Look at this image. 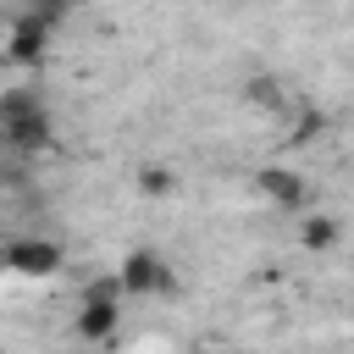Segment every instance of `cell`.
Wrapping results in <instances>:
<instances>
[{
  "instance_id": "obj_1",
  "label": "cell",
  "mask_w": 354,
  "mask_h": 354,
  "mask_svg": "<svg viewBox=\"0 0 354 354\" xmlns=\"http://www.w3.org/2000/svg\"><path fill=\"white\" fill-rule=\"evenodd\" d=\"M66 266V249L55 243V238H11L6 243V271H17V277H55Z\"/></svg>"
},
{
  "instance_id": "obj_2",
  "label": "cell",
  "mask_w": 354,
  "mask_h": 354,
  "mask_svg": "<svg viewBox=\"0 0 354 354\" xmlns=\"http://www.w3.org/2000/svg\"><path fill=\"white\" fill-rule=\"evenodd\" d=\"M44 50H50V28L22 6V11L6 22V61H11V66H44Z\"/></svg>"
},
{
  "instance_id": "obj_3",
  "label": "cell",
  "mask_w": 354,
  "mask_h": 354,
  "mask_svg": "<svg viewBox=\"0 0 354 354\" xmlns=\"http://www.w3.org/2000/svg\"><path fill=\"white\" fill-rule=\"evenodd\" d=\"M166 260L155 254V249H127L122 254V266H116V277H122V288L133 293V299H144V293H160L166 288Z\"/></svg>"
},
{
  "instance_id": "obj_4",
  "label": "cell",
  "mask_w": 354,
  "mask_h": 354,
  "mask_svg": "<svg viewBox=\"0 0 354 354\" xmlns=\"http://www.w3.org/2000/svg\"><path fill=\"white\" fill-rule=\"evenodd\" d=\"M254 188H260L271 205H282V210H304V205H310V183H304L293 166H260V171H254Z\"/></svg>"
},
{
  "instance_id": "obj_5",
  "label": "cell",
  "mask_w": 354,
  "mask_h": 354,
  "mask_svg": "<svg viewBox=\"0 0 354 354\" xmlns=\"http://www.w3.org/2000/svg\"><path fill=\"white\" fill-rule=\"evenodd\" d=\"M0 138H6V149H17V155H39V149H50V111H39V116H22V122H6L0 127Z\"/></svg>"
},
{
  "instance_id": "obj_6",
  "label": "cell",
  "mask_w": 354,
  "mask_h": 354,
  "mask_svg": "<svg viewBox=\"0 0 354 354\" xmlns=\"http://www.w3.org/2000/svg\"><path fill=\"white\" fill-rule=\"evenodd\" d=\"M116 321H122V304H83L77 310V337L83 343H105L116 332Z\"/></svg>"
},
{
  "instance_id": "obj_7",
  "label": "cell",
  "mask_w": 354,
  "mask_h": 354,
  "mask_svg": "<svg viewBox=\"0 0 354 354\" xmlns=\"http://www.w3.org/2000/svg\"><path fill=\"white\" fill-rule=\"evenodd\" d=\"M243 105H249V111H266V116H277V111H282V83H277L271 72H254V77L243 83Z\"/></svg>"
},
{
  "instance_id": "obj_8",
  "label": "cell",
  "mask_w": 354,
  "mask_h": 354,
  "mask_svg": "<svg viewBox=\"0 0 354 354\" xmlns=\"http://www.w3.org/2000/svg\"><path fill=\"white\" fill-rule=\"evenodd\" d=\"M337 232H343V227H337V216H326V210H310V216L299 221V243H304V249H315V254H321V249H332V243H337Z\"/></svg>"
},
{
  "instance_id": "obj_9",
  "label": "cell",
  "mask_w": 354,
  "mask_h": 354,
  "mask_svg": "<svg viewBox=\"0 0 354 354\" xmlns=\"http://www.w3.org/2000/svg\"><path fill=\"white\" fill-rule=\"evenodd\" d=\"M44 111V94L39 88H6L0 94V127L6 122H22V116H39Z\"/></svg>"
},
{
  "instance_id": "obj_10",
  "label": "cell",
  "mask_w": 354,
  "mask_h": 354,
  "mask_svg": "<svg viewBox=\"0 0 354 354\" xmlns=\"http://www.w3.org/2000/svg\"><path fill=\"white\" fill-rule=\"evenodd\" d=\"M133 188H138L144 199H171V194H177V171H171V166H138Z\"/></svg>"
},
{
  "instance_id": "obj_11",
  "label": "cell",
  "mask_w": 354,
  "mask_h": 354,
  "mask_svg": "<svg viewBox=\"0 0 354 354\" xmlns=\"http://www.w3.org/2000/svg\"><path fill=\"white\" fill-rule=\"evenodd\" d=\"M321 133H326V111L304 105V111H299V127H293V144H310V138H321Z\"/></svg>"
},
{
  "instance_id": "obj_12",
  "label": "cell",
  "mask_w": 354,
  "mask_h": 354,
  "mask_svg": "<svg viewBox=\"0 0 354 354\" xmlns=\"http://www.w3.org/2000/svg\"><path fill=\"white\" fill-rule=\"evenodd\" d=\"M28 11H33V17L44 22V28H61V22H66V6H61V0H50V6H44V0H33Z\"/></svg>"
},
{
  "instance_id": "obj_13",
  "label": "cell",
  "mask_w": 354,
  "mask_h": 354,
  "mask_svg": "<svg viewBox=\"0 0 354 354\" xmlns=\"http://www.w3.org/2000/svg\"><path fill=\"white\" fill-rule=\"evenodd\" d=\"M194 354H210V348H194Z\"/></svg>"
}]
</instances>
